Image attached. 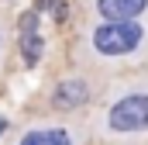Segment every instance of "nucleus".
Segmentation results:
<instances>
[{
	"instance_id": "obj_5",
	"label": "nucleus",
	"mask_w": 148,
	"mask_h": 145,
	"mask_svg": "<svg viewBox=\"0 0 148 145\" xmlns=\"http://www.w3.org/2000/svg\"><path fill=\"white\" fill-rule=\"evenodd\" d=\"M97 10L107 21H134L148 10V0H97Z\"/></svg>"
},
{
	"instance_id": "obj_9",
	"label": "nucleus",
	"mask_w": 148,
	"mask_h": 145,
	"mask_svg": "<svg viewBox=\"0 0 148 145\" xmlns=\"http://www.w3.org/2000/svg\"><path fill=\"white\" fill-rule=\"evenodd\" d=\"M0 45H3V41H0Z\"/></svg>"
},
{
	"instance_id": "obj_8",
	"label": "nucleus",
	"mask_w": 148,
	"mask_h": 145,
	"mask_svg": "<svg viewBox=\"0 0 148 145\" xmlns=\"http://www.w3.org/2000/svg\"><path fill=\"white\" fill-rule=\"evenodd\" d=\"M3 131H7V117H0V138H3Z\"/></svg>"
},
{
	"instance_id": "obj_6",
	"label": "nucleus",
	"mask_w": 148,
	"mask_h": 145,
	"mask_svg": "<svg viewBox=\"0 0 148 145\" xmlns=\"http://www.w3.org/2000/svg\"><path fill=\"white\" fill-rule=\"evenodd\" d=\"M41 52H45V38L38 31H21V59H24V66H38Z\"/></svg>"
},
{
	"instance_id": "obj_4",
	"label": "nucleus",
	"mask_w": 148,
	"mask_h": 145,
	"mask_svg": "<svg viewBox=\"0 0 148 145\" xmlns=\"http://www.w3.org/2000/svg\"><path fill=\"white\" fill-rule=\"evenodd\" d=\"M90 100V83L86 79H62L52 93V104L59 110H76Z\"/></svg>"
},
{
	"instance_id": "obj_7",
	"label": "nucleus",
	"mask_w": 148,
	"mask_h": 145,
	"mask_svg": "<svg viewBox=\"0 0 148 145\" xmlns=\"http://www.w3.org/2000/svg\"><path fill=\"white\" fill-rule=\"evenodd\" d=\"M17 28H21V31H38V10H28V14H21Z\"/></svg>"
},
{
	"instance_id": "obj_3",
	"label": "nucleus",
	"mask_w": 148,
	"mask_h": 145,
	"mask_svg": "<svg viewBox=\"0 0 148 145\" xmlns=\"http://www.w3.org/2000/svg\"><path fill=\"white\" fill-rule=\"evenodd\" d=\"M17 145H79L73 128H66V124H45V128H28Z\"/></svg>"
},
{
	"instance_id": "obj_2",
	"label": "nucleus",
	"mask_w": 148,
	"mask_h": 145,
	"mask_svg": "<svg viewBox=\"0 0 148 145\" xmlns=\"http://www.w3.org/2000/svg\"><path fill=\"white\" fill-rule=\"evenodd\" d=\"M107 131H114V135L148 131V93H127V97L114 100L107 110Z\"/></svg>"
},
{
	"instance_id": "obj_1",
	"label": "nucleus",
	"mask_w": 148,
	"mask_h": 145,
	"mask_svg": "<svg viewBox=\"0 0 148 145\" xmlns=\"http://www.w3.org/2000/svg\"><path fill=\"white\" fill-rule=\"evenodd\" d=\"M141 41H145V28L138 21H103L93 31V48L100 55H110V59L131 55Z\"/></svg>"
}]
</instances>
